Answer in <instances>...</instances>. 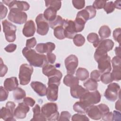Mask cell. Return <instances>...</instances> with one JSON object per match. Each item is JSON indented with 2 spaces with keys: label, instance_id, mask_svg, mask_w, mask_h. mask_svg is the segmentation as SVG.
Instances as JSON below:
<instances>
[{
  "label": "cell",
  "instance_id": "cell-19",
  "mask_svg": "<svg viewBox=\"0 0 121 121\" xmlns=\"http://www.w3.org/2000/svg\"><path fill=\"white\" fill-rule=\"evenodd\" d=\"M58 87L59 86L55 84L48 85L46 95L49 101L51 102L57 101L58 97Z\"/></svg>",
  "mask_w": 121,
  "mask_h": 121
},
{
  "label": "cell",
  "instance_id": "cell-56",
  "mask_svg": "<svg viewBox=\"0 0 121 121\" xmlns=\"http://www.w3.org/2000/svg\"><path fill=\"white\" fill-rule=\"evenodd\" d=\"M113 121H121V113L116 111H113Z\"/></svg>",
  "mask_w": 121,
  "mask_h": 121
},
{
  "label": "cell",
  "instance_id": "cell-4",
  "mask_svg": "<svg viewBox=\"0 0 121 121\" xmlns=\"http://www.w3.org/2000/svg\"><path fill=\"white\" fill-rule=\"evenodd\" d=\"M33 70L31 65L24 63L20 66L18 75L20 85L25 86L30 82Z\"/></svg>",
  "mask_w": 121,
  "mask_h": 121
},
{
  "label": "cell",
  "instance_id": "cell-14",
  "mask_svg": "<svg viewBox=\"0 0 121 121\" xmlns=\"http://www.w3.org/2000/svg\"><path fill=\"white\" fill-rule=\"evenodd\" d=\"M96 14V11L92 6H87L84 9L78 12L76 17H80L86 22L95 17Z\"/></svg>",
  "mask_w": 121,
  "mask_h": 121
},
{
  "label": "cell",
  "instance_id": "cell-30",
  "mask_svg": "<svg viewBox=\"0 0 121 121\" xmlns=\"http://www.w3.org/2000/svg\"><path fill=\"white\" fill-rule=\"evenodd\" d=\"M111 30L109 27L106 25H104L100 28L98 34L102 40L106 39L111 35Z\"/></svg>",
  "mask_w": 121,
  "mask_h": 121
},
{
  "label": "cell",
  "instance_id": "cell-45",
  "mask_svg": "<svg viewBox=\"0 0 121 121\" xmlns=\"http://www.w3.org/2000/svg\"><path fill=\"white\" fill-rule=\"evenodd\" d=\"M71 115L68 111H62L59 116L58 121H69Z\"/></svg>",
  "mask_w": 121,
  "mask_h": 121
},
{
  "label": "cell",
  "instance_id": "cell-12",
  "mask_svg": "<svg viewBox=\"0 0 121 121\" xmlns=\"http://www.w3.org/2000/svg\"><path fill=\"white\" fill-rule=\"evenodd\" d=\"M112 63L113 69L111 73L113 80L118 81L121 79V57L114 56L112 60Z\"/></svg>",
  "mask_w": 121,
  "mask_h": 121
},
{
  "label": "cell",
  "instance_id": "cell-59",
  "mask_svg": "<svg viewBox=\"0 0 121 121\" xmlns=\"http://www.w3.org/2000/svg\"><path fill=\"white\" fill-rule=\"evenodd\" d=\"M120 106H121V104H120V99H119L116 103L115 104V109L119 111H121V108H120Z\"/></svg>",
  "mask_w": 121,
  "mask_h": 121
},
{
  "label": "cell",
  "instance_id": "cell-11",
  "mask_svg": "<svg viewBox=\"0 0 121 121\" xmlns=\"http://www.w3.org/2000/svg\"><path fill=\"white\" fill-rule=\"evenodd\" d=\"M95 60L98 63V68L100 72L104 73L111 71L112 69L111 58L107 54L102 56Z\"/></svg>",
  "mask_w": 121,
  "mask_h": 121
},
{
  "label": "cell",
  "instance_id": "cell-58",
  "mask_svg": "<svg viewBox=\"0 0 121 121\" xmlns=\"http://www.w3.org/2000/svg\"><path fill=\"white\" fill-rule=\"evenodd\" d=\"M115 52L116 56H121V47L120 46L119 47H116L115 49Z\"/></svg>",
  "mask_w": 121,
  "mask_h": 121
},
{
  "label": "cell",
  "instance_id": "cell-55",
  "mask_svg": "<svg viewBox=\"0 0 121 121\" xmlns=\"http://www.w3.org/2000/svg\"><path fill=\"white\" fill-rule=\"evenodd\" d=\"M17 49V45L14 43H10L8 44L5 47L4 50L8 52H12Z\"/></svg>",
  "mask_w": 121,
  "mask_h": 121
},
{
  "label": "cell",
  "instance_id": "cell-49",
  "mask_svg": "<svg viewBox=\"0 0 121 121\" xmlns=\"http://www.w3.org/2000/svg\"><path fill=\"white\" fill-rule=\"evenodd\" d=\"M8 67H7L6 65H5L2 60V58H0V77H4L5 74L7 73L8 71Z\"/></svg>",
  "mask_w": 121,
  "mask_h": 121
},
{
  "label": "cell",
  "instance_id": "cell-10",
  "mask_svg": "<svg viewBox=\"0 0 121 121\" xmlns=\"http://www.w3.org/2000/svg\"><path fill=\"white\" fill-rule=\"evenodd\" d=\"M35 22L37 25V33L41 35H46L48 32L49 26L43 14H39L36 17Z\"/></svg>",
  "mask_w": 121,
  "mask_h": 121
},
{
  "label": "cell",
  "instance_id": "cell-15",
  "mask_svg": "<svg viewBox=\"0 0 121 121\" xmlns=\"http://www.w3.org/2000/svg\"><path fill=\"white\" fill-rule=\"evenodd\" d=\"M4 4L7 5L9 9L16 8L21 11H27L29 9V4L25 1H17V0H3L2 1Z\"/></svg>",
  "mask_w": 121,
  "mask_h": 121
},
{
  "label": "cell",
  "instance_id": "cell-37",
  "mask_svg": "<svg viewBox=\"0 0 121 121\" xmlns=\"http://www.w3.org/2000/svg\"><path fill=\"white\" fill-rule=\"evenodd\" d=\"M64 28L62 26H58L54 29L53 34L55 37L59 40H62L65 38L64 33Z\"/></svg>",
  "mask_w": 121,
  "mask_h": 121
},
{
  "label": "cell",
  "instance_id": "cell-29",
  "mask_svg": "<svg viewBox=\"0 0 121 121\" xmlns=\"http://www.w3.org/2000/svg\"><path fill=\"white\" fill-rule=\"evenodd\" d=\"M77 78L81 81L86 79L89 77V72L85 68H79L77 69L76 73Z\"/></svg>",
  "mask_w": 121,
  "mask_h": 121
},
{
  "label": "cell",
  "instance_id": "cell-39",
  "mask_svg": "<svg viewBox=\"0 0 121 121\" xmlns=\"http://www.w3.org/2000/svg\"><path fill=\"white\" fill-rule=\"evenodd\" d=\"M74 44L78 47L82 46L85 42V38L81 34H76L73 38Z\"/></svg>",
  "mask_w": 121,
  "mask_h": 121
},
{
  "label": "cell",
  "instance_id": "cell-44",
  "mask_svg": "<svg viewBox=\"0 0 121 121\" xmlns=\"http://www.w3.org/2000/svg\"><path fill=\"white\" fill-rule=\"evenodd\" d=\"M102 73L98 70H94L90 74V78L95 81L99 82L100 81V78L101 76Z\"/></svg>",
  "mask_w": 121,
  "mask_h": 121
},
{
  "label": "cell",
  "instance_id": "cell-41",
  "mask_svg": "<svg viewBox=\"0 0 121 121\" xmlns=\"http://www.w3.org/2000/svg\"><path fill=\"white\" fill-rule=\"evenodd\" d=\"M103 9L107 14H109L112 12L114 10L115 7L114 3L111 1L106 2L104 5Z\"/></svg>",
  "mask_w": 121,
  "mask_h": 121
},
{
  "label": "cell",
  "instance_id": "cell-36",
  "mask_svg": "<svg viewBox=\"0 0 121 121\" xmlns=\"http://www.w3.org/2000/svg\"><path fill=\"white\" fill-rule=\"evenodd\" d=\"M45 4L46 7H51L58 11L61 8V1L60 0H45Z\"/></svg>",
  "mask_w": 121,
  "mask_h": 121
},
{
  "label": "cell",
  "instance_id": "cell-31",
  "mask_svg": "<svg viewBox=\"0 0 121 121\" xmlns=\"http://www.w3.org/2000/svg\"><path fill=\"white\" fill-rule=\"evenodd\" d=\"M73 108L74 111L76 112L79 113H86L88 107L81 101H78L74 104Z\"/></svg>",
  "mask_w": 121,
  "mask_h": 121
},
{
  "label": "cell",
  "instance_id": "cell-26",
  "mask_svg": "<svg viewBox=\"0 0 121 121\" xmlns=\"http://www.w3.org/2000/svg\"><path fill=\"white\" fill-rule=\"evenodd\" d=\"M34 114L33 117L31 120V121H46V119L43 115L40 106L39 104H36L34 108L32 109Z\"/></svg>",
  "mask_w": 121,
  "mask_h": 121
},
{
  "label": "cell",
  "instance_id": "cell-33",
  "mask_svg": "<svg viewBox=\"0 0 121 121\" xmlns=\"http://www.w3.org/2000/svg\"><path fill=\"white\" fill-rule=\"evenodd\" d=\"M75 28L77 33L81 32L85 27V25L86 23L83 19L80 17H76L75 20L74 21Z\"/></svg>",
  "mask_w": 121,
  "mask_h": 121
},
{
  "label": "cell",
  "instance_id": "cell-53",
  "mask_svg": "<svg viewBox=\"0 0 121 121\" xmlns=\"http://www.w3.org/2000/svg\"><path fill=\"white\" fill-rule=\"evenodd\" d=\"M46 58H47V61L48 63H50V64H53L55 60H56V55L52 53H48L46 54Z\"/></svg>",
  "mask_w": 121,
  "mask_h": 121
},
{
  "label": "cell",
  "instance_id": "cell-1",
  "mask_svg": "<svg viewBox=\"0 0 121 121\" xmlns=\"http://www.w3.org/2000/svg\"><path fill=\"white\" fill-rule=\"evenodd\" d=\"M22 52L30 65L35 67H43L48 63L45 55L38 53L33 49L26 47L23 48Z\"/></svg>",
  "mask_w": 121,
  "mask_h": 121
},
{
  "label": "cell",
  "instance_id": "cell-6",
  "mask_svg": "<svg viewBox=\"0 0 121 121\" xmlns=\"http://www.w3.org/2000/svg\"><path fill=\"white\" fill-rule=\"evenodd\" d=\"M101 95L97 90L93 92H87L80 98V101L82 102L86 106H89L96 104L100 102Z\"/></svg>",
  "mask_w": 121,
  "mask_h": 121
},
{
  "label": "cell",
  "instance_id": "cell-35",
  "mask_svg": "<svg viewBox=\"0 0 121 121\" xmlns=\"http://www.w3.org/2000/svg\"><path fill=\"white\" fill-rule=\"evenodd\" d=\"M87 41L93 44L94 47L96 48L100 41L99 36L98 35L95 33H91L89 34L87 36Z\"/></svg>",
  "mask_w": 121,
  "mask_h": 121
},
{
  "label": "cell",
  "instance_id": "cell-9",
  "mask_svg": "<svg viewBox=\"0 0 121 121\" xmlns=\"http://www.w3.org/2000/svg\"><path fill=\"white\" fill-rule=\"evenodd\" d=\"M120 86L116 83H111L108 86L104 93V96L109 101L114 102L120 95Z\"/></svg>",
  "mask_w": 121,
  "mask_h": 121
},
{
  "label": "cell",
  "instance_id": "cell-34",
  "mask_svg": "<svg viewBox=\"0 0 121 121\" xmlns=\"http://www.w3.org/2000/svg\"><path fill=\"white\" fill-rule=\"evenodd\" d=\"M13 97L15 100L18 101L26 97L25 91L20 87H17L13 91Z\"/></svg>",
  "mask_w": 121,
  "mask_h": 121
},
{
  "label": "cell",
  "instance_id": "cell-16",
  "mask_svg": "<svg viewBox=\"0 0 121 121\" xmlns=\"http://www.w3.org/2000/svg\"><path fill=\"white\" fill-rule=\"evenodd\" d=\"M62 26L64 28V33L65 37L69 39H73L77 33L74 21L70 20L64 19Z\"/></svg>",
  "mask_w": 121,
  "mask_h": 121
},
{
  "label": "cell",
  "instance_id": "cell-48",
  "mask_svg": "<svg viewBox=\"0 0 121 121\" xmlns=\"http://www.w3.org/2000/svg\"><path fill=\"white\" fill-rule=\"evenodd\" d=\"M106 3V0H95L93 2L92 6L95 9H100L104 8V7Z\"/></svg>",
  "mask_w": 121,
  "mask_h": 121
},
{
  "label": "cell",
  "instance_id": "cell-21",
  "mask_svg": "<svg viewBox=\"0 0 121 121\" xmlns=\"http://www.w3.org/2000/svg\"><path fill=\"white\" fill-rule=\"evenodd\" d=\"M86 113L91 119L95 120H100L102 117V112L98 105H92L89 106Z\"/></svg>",
  "mask_w": 121,
  "mask_h": 121
},
{
  "label": "cell",
  "instance_id": "cell-28",
  "mask_svg": "<svg viewBox=\"0 0 121 121\" xmlns=\"http://www.w3.org/2000/svg\"><path fill=\"white\" fill-rule=\"evenodd\" d=\"M63 83L66 86L71 87L75 85H78L79 80L76 77L73 76V75L68 74L63 78Z\"/></svg>",
  "mask_w": 121,
  "mask_h": 121
},
{
  "label": "cell",
  "instance_id": "cell-18",
  "mask_svg": "<svg viewBox=\"0 0 121 121\" xmlns=\"http://www.w3.org/2000/svg\"><path fill=\"white\" fill-rule=\"evenodd\" d=\"M29 106L24 102L19 103L17 106L14 110V116L17 119H24L26 116V113L29 111Z\"/></svg>",
  "mask_w": 121,
  "mask_h": 121
},
{
  "label": "cell",
  "instance_id": "cell-17",
  "mask_svg": "<svg viewBox=\"0 0 121 121\" xmlns=\"http://www.w3.org/2000/svg\"><path fill=\"white\" fill-rule=\"evenodd\" d=\"M42 72L48 78L55 76H58L61 78L62 77V74L59 70L56 69L53 65L49 63L45 64L43 67Z\"/></svg>",
  "mask_w": 121,
  "mask_h": 121
},
{
  "label": "cell",
  "instance_id": "cell-5",
  "mask_svg": "<svg viewBox=\"0 0 121 121\" xmlns=\"http://www.w3.org/2000/svg\"><path fill=\"white\" fill-rule=\"evenodd\" d=\"M8 18L13 23L21 25L26 23L27 15L26 12L17 9L13 8L10 9Z\"/></svg>",
  "mask_w": 121,
  "mask_h": 121
},
{
  "label": "cell",
  "instance_id": "cell-25",
  "mask_svg": "<svg viewBox=\"0 0 121 121\" xmlns=\"http://www.w3.org/2000/svg\"><path fill=\"white\" fill-rule=\"evenodd\" d=\"M3 85L4 87L9 91H14L18 87V80L15 77L7 78L4 81Z\"/></svg>",
  "mask_w": 121,
  "mask_h": 121
},
{
  "label": "cell",
  "instance_id": "cell-20",
  "mask_svg": "<svg viewBox=\"0 0 121 121\" xmlns=\"http://www.w3.org/2000/svg\"><path fill=\"white\" fill-rule=\"evenodd\" d=\"M55 48V44L52 42L39 43L35 47L36 51L40 53L52 52Z\"/></svg>",
  "mask_w": 121,
  "mask_h": 121
},
{
  "label": "cell",
  "instance_id": "cell-8",
  "mask_svg": "<svg viewBox=\"0 0 121 121\" xmlns=\"http://www.w3.org/2000/svg\"><path fill=\"white\" fill-rule=\"evenodd\" d=\"M2 25L6 40L8 42H14L16 38V26L9 22L7 20L2 21Z\"/></svg>",
  "mask_w": 121,
  "mask_h": 121
},
{
  "label": "cell",
  "instance_id": "cell-32",
  "mask_svg": "<svg viewBox=\"0 0 121 121\" xmlns=\"http://www.w3.org/2000/svg\"><path fill=\"white\" fill-rule=\"evenodd\" d=\"M84 86L88 91H95L97 89L98 84L96 81L90 78L84 83Z\"/></svg>",
  "mask_w": 121,
  "mask_h": 121
},
{
  "label": "cell",
  "instance_id": "cell-52",
  "mask_svg": "<svg viewBox=\"0 0 121 121\" xmlns=\"http://www.w3.org/2000/svg\"><path fill=\"white\" fill-rule=\"evenodd\" d=\"M0 18L2 19L4 18L8 12V9L5 7L1 2H0Z\"/></svg>",
  "mask_w": 121,
  "mask_h": 121
},
{
  "label": "cell",
  "instance_id": "cell-57",
  "mask_svg": "<svg viewBox=\"0 0 121 121\" xmlns=\"http://www.w3.org/2000/svg\"><path fill=\"white\" fill-rule=\"evenodd\" d=\"M114 4L115 6V8L120 9H121V1L120 0H116L114 2Z\"/></svg>",
  "mask_w": 121,
  "mask_h": 121
},
{
  "label": "cell",
  "instance_id": "cell-42",
  "mask_svg": "<svg viewBox=\"0 0 121 121\" xmlns=\"http://www.w3.org/2000/svg\"><path fill=\"white\" fill-rule=\"evenodd\" d=\"M71 120L73 121H89V119L87 117V116L85 115V114H79V113H77L75 114H74L71 118Z\"/></svg>",
  "mask_w": 121,
  "mask_h": 121
},
{
  "label": "cell",
  "instance_id": "cell-3",
  "mask_svg": "<svg viewBox=\"0 0 121 121\" xmlns=\"http://www.w3.org/2000/svg\"><path fill=\"white\" fill-rule=\"evenodd\" d=\"M114 46L113 42L109 39L100 40L94 53L95 60L107 54V52L112 50Z\"/></svg>",
  "mask_w": 121,
  "mask_h": 121
},
{
  "label": "cell",
  "instance_id": "cell-27",
  "mask_svg": "<svg viewBox=\"0 0 121 121\" xmlns=\"http://www.w3.org/2000/svg\"><path fill=\"white\" fill-rule=\"evenodd\" d=\"M57 11L54 9L48 7L44 11V17L48 22L52 21L57 17Z\"/></svg>",
  "mask_w": 121,
  "mask_h": 121
},
{
  "label": "cell",
  "instance_id": "cell-51",
  "mask_svg": "<svg viewBox=\"0 0 121 121\" xmlns=\"http://www.w3.org/2000/svg\"><path fill=\"white\" fill-rule=\"evenodd\" d=\"M36 40L35 37L28 39L26 41V47L29 48H34L36 44Z\"/></svg>",
  "mask_w": 121,
  "mask_h": 121
},
{
  "label": "cell",
  "instance_id": "cell-43",
  "mask_svg": "<svg viewBox=\"0 0 121 121\" xmlns=\"http://www.w3.org/2000/svg\"><path fill=\"white\" fill-rule=\"evenodd\" d=\"M9 95V91L5 87L1 86L0 87V101L2 102L5 101Z\"/></svg>",
  "mask_w": 121,
  "mask_h": 121
},
{
  "label": "cell",
  "instance_id": "cell-22",
  "mask_svg": "<svg viewBox=\"0 0 121 121\" xmlns=\"http://www.w3.org/2000/svg\"><path fill=\"white\" fill-rule=\"evenodd\" d=\"M35 30L36 29L34 22L32 20H29L25 23L23 28L22 33L24 36L29 37L34 35Z\"/></svg>",
  "mask_w": 121,
  "mask_h": 121
},
{
  "label": "cell",
  "instance_id": "cell-54",
  "mask_svg": "<svg viewBox=\"0 0 121 121\" xmlns=\"http://www.w3.org/2000/svg\"><path fill=\"white\" fill-rule=\"evenodd\" d=\"M23 102L31 107H33L35 103V100L30 97H25L23 99Z\"/></svg>",
  "mask_w": 121,
  "mask_h": 121
},
{
  "label": "cell",
  "instance_id": "cell-13",
  "mask_svg": "<svg viewBox=\"0 0 121 121\" xmlns=\"http://www.w3.org/2000/svg\"><path fill=\"white\" fill-rule=\"evenodd\" d=\"M78 58L76 55L71 54L67 57L65 60V65L67 74L73 75L78 66Z\"/></svg>",
  "mask_w": 121,
  "mask_h": 121
},
{
  "label": "cell",
  "instance_id": "cell-23",
  "mask_svg": "<svg viewBox=\"0 0 121 121\" xmlns=\"http://www.w3.org/2000/svg\"><path fill=\"white\" fill-rule=\"evenodd\" d=\"M88 91V90L78 84L70 87V89L71 95L73 98L77 99L81 98Z\"/></svg>",
  "mask_w": 121,
  "mask_h": 121
},
{
  "label": "cell",
  "instance_id": "cell-2",
  "mask_svg": "<svg viewBox=\"0 0 121 121\" xmlns=\"http://www.w3.org/2000/svg\"><path fill=\"white\" fill-rule=\"evenodd\" d=\"M41 112L47 120L56 121L59 119V112L56 103L51 102L44 104L41 108Z\"/></svg>",
  "mask_w": 121,
  "mask_h": 121
},
{
  "label": "cell",
  "instance_id": "cell-50",
  "mask_svg": "<svg viewBox=\"0 0 121 121\" xmlns=\"http://www.w3.org/2000/svg\"><path fill=\"white\" fill-rule=\"evenodd\" d=\"M98 107H99L101 112H102V117L105 116L107 113H108L109 111V108L108 107V106L104 104H100L99 105H98Z\"/></svg>",
  "mask_w": 121,
  "mask_h": 121
},
{
  "label": "cell",
  "instance_id": "cell-7",
  "mask_svg": "<svg viewBox=\"0 0 121 121\" xmlns=\"http://www.w3.org/2000/svg\"><path fill=\"white\" fill-rule=\"evenodd\" d=\"M16 104L13 102L9 101L5 107H2L0 111V117L5 121H16L14 118V111Z\"/></svg>",
  "mask_w": 121,
  "mask_h": 121
},
{
  "label": "cell",
  "instance_id": "cell-40",
  "mask_svg": "<svg viewBox=\"0 0 121 121\" xmlns=\"http://www.w3.org/2000/svg\"><path fill=\"white\" fill-rule=\"evenodd\" d=\"M100 80L104 84H108L112 83L113 81L112 73L110 72L104 73L101 75Z\"/></svg>",
  "mask_w": 121,
  "mask_h": 121
},
{
  "label": "cell",
  "instance_id": "cell-47",
  "mask_svg": "<svg viewBox=\"0 0 121 121\" xmlns=\"http://www.w3.org/2000/svg\"><path fill=\"white\" fill-rule=\"evenodd\" d=\"M72 4L73 6L78 9H83L85 5V0H72Z\"/></svg>",
  "mask_w": 121,
  "mask_h": 121
},
{
  "label": "cell",
  "instance_id": "cell-24",
  "mask_svg": "<svg viewBox=\"0 0 121 121\" xmlns=\"http://www.w3.org/2000/svg\"><path fill=\"white\" fill-rule=\"evenodd\" d=\"M31 86L33 90L40 96H44L46 95L47 87L43 83L39 81H32Z\"/></svg>",
  "mask_w": 121,
  "mask_h": 121
},
{
  "label": "cell",
  "instance_id": "cell-46",
  "mask_svg": "<svg viewBox=\"0 0 121 121\" xmlns=\"http://www.w3.org/2000/svg\"><path fill=\"white\" fill-rule=\"evenodd\" d=\"M121 29L120 28H116L113 32V37L114 40L117 42L120 45L121 43Z\"/></svg>",
  "mask_w": 121,
  "mask_h": 121
},
{
  "label": "cell",
  "instance_id": "cell-38",
  "mask_svg": "<svg viewBox=\"0 0 121 121\" xmlns=\"http://www.w3.org/2000/svg\"><path fill=\"white\" fill-rule=\"evenodd\" d=\"M64 21V19H63L61 17H60L59 15H58L57 16L56 18L54 20L51 22H49L48 24L49 26L51 28L54 29L55 27H56L58 26H62Z\"/></svg>",
  "mask_w": 121,
  "mask_h": 121
}]
</instances>
